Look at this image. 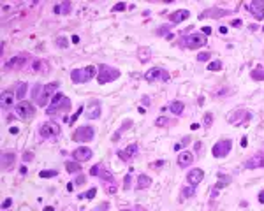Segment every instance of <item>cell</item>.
I'll return each mask as SVG.
<instances>
[{
    "mask_svg": "<svg viewBox=\"0 0 264 211\" xmlns=\"http://www.w3.org/2000/svg\"><path fill=\"white\" fill-rule=\"evenodd\" d=\"M70 99L62 95V93H55V97L51 99V102H49V108L46 109V113L49 116H56L60 113H69L70 111Z\"/></svg>",
    "mask_w": 264,
    "mask_h": 211,
    "instance_id": "cell-1",
    "label": "cell"
},
{
    "mask_svg": "<svg viewBox=\"0 0 264 211\" xmlns=\"http://www.w3.org/2000/svg\"><path fill=\"white\" fill-rule=\"evenodd\" d=\"M95 74H97V67L95 65H88L85 69H74L70 72V79L76 85H81V83H88L92 77H95Z\"/></svg>",
    "mask_w": 264,
    "mask_h": 211,
    "instance_id": "cell-2",
    "label": "cell"
},
{
    "mask_svg": "<svg viewBox=\"0 0 264 211\" xmlns=\"http://www.w3.org/2000/svg\"><path fill=\"white\" fill-rule=\"evenodd\" d=\"M120 77V70L114 69V67H109V65L102 64L97 67V81L99 85H106V83H111L114 79Z\"/></svg>",
    "mask_w": 264,
    "mask_h": 211,
    "instance_id": "cell-3",
    "label": "cell"
},
{
    "mask_svg": "<svg viewBox=\"0 0 264 211\" xmlns=\"http://www.w3.org/2000/svg\"><path fill=\"white\" fill-rule=\"evenodd\" d=\"M56 88H58V83H56V81L44 85L43 92H41V95H39V99L35 100L39 108H44V106H48V104L51 102V99L55 97V90H56Z\"/></svg>",
    "mask_w": 264,
    "mask_h": 211,
    "instance_id": "cell-4",
    "label": "cell"
},
{
    "mask_svg": "<svg viewBox=\"0 0 264 211\" xmlns=\"http://www.w3.org/2000/svg\"><path fill=\"white\" fill-rule=\"evenodd\" d=\"M95 137V129H93L92 125H81L76 129V132L72 134V139L76 143H88V141H92Z\"/></svg>",
    "mask_w": 264,
    "mask_h": 211,
    "instance_id": "cell-5",
    "label": "cell"
},
{
    "mask_svg": "<svg viewBox=\"0 0 264 211\" xmlns=\"http://www.w3.org/2000/svg\"><path fill=\"white\" fill-rule=\"evenodd\" d=\"M169 72L166 69H162V67H151L150 70H146L145 74V79L148 83H155V81H169Z\"/></svg>",
    "mask_w": 264,
    "mask_h": 211,
    "instance_id": "cell-6",
    "label": "cell"
},
{
    "mask_svg": "<svg viewBox=\"0 0 264 211\" xmlns=\"http://www.w3.org/2000/svg\"><path fill=\"white\" fill-rule=\"evenodd\" d=\"M14 113H16L18 118L30 120V118H34V114H35V108H34L32 102L23 100V102H18V106L14 108Z\"/></svg>",
    "mask_w": 264,
    "mask_h": 211,
    "instance_id": "cell-7",
    "label": "cell"
},
{
    "mask_svg": "<svg viewBox=\"0 0 264 211\" xmlns=\"http://www.w3.org/2000/svg\"><path fill=\"white\" fill-rule=\"evenodd\" d=\"M231 148H232L231 139H220L218 143L213 144V148H211V155H213L215 158H224V157L229 155Z\"/></svg>",
    "mask_w": 264,
    "mask_h": 211,
    "instance_id": "cell-8",
    "label": "cell"
},
{
    "mask_svg": "<svg viewBox=\"0 0 264 211\" xmlns=\"http://www.w3.org/2000/svg\"><path fill=\"white\" fill-rule=\"evenodd\" d=\"M183 46L189 49H199L206 46V37L203 33H190V35L183 37Z\"/></svg>",
    "mask_w": 264,
    "mask_h": 211,
    "instance_id": "cell-9",
    "label": "cell"
},
{
    "mask_svg": "<svg viewBox=\"0 0 264 211\" xmlns=\"http://www.w3.org/2000/svg\"><path fill=\"white\" fill-rule=\"evenodd\" d=\"M248 120H252V113L250 111H245V109H238V111H231L227 114V121L232 125H241Z\"/></svg>",
    "mask_w": 264,
    "mask_h": 211,
    "instance_id": "cell-10",
    "label": "cell"
},
{
    "mask_svg": "<svg viewBox=\"0 0 264 211\" xmlns=\"http://www.w3.org/2000/svg\"><path fill=\"white\" fill-rule=\"evenodd\" d=\"M60 134V127L55 121H44L41 127H39V135L43 139H48V137H56Z\"/></svg>",
    "mask_w": 264,
    "mask_h": 211,
    "instance_id": "cell-11",
    "label": "cell"
},
{
    "mask_svg": "<svg viewBox=\"0 0 264 211\" xmlns=\"http://www.w3.org/2000/svg\"><path fill=\"white\" fill-rule=\"evenodd\" d=\"M28 62V55L27 53H20L16 56H12L6 65H4V69L6 70H20L25 67V64Z\"/></svg>",
    "mask_w": 264,
    "mask_h": 211,
    "instance_id": "cell-12",
    "label": "cell"
},
{
    "mask_svg": "<svg viewBox=\"0 0 264 211\" xmlns=\"http://www.w3.org/2000/svg\"><path fill=\"white\" fill-rule=\"evenodd\" d=\"M93 155V152L90 150L88 146H79V148H76L74 152H72V157H74L76 162H86V160H90Z\"/></svg>",
    "mask_w": 264,
    "mask_h": 211,
    "instance_id": "cell-13",
    "label": "cell"
},
{
    "mask_svg": "<svg viewBox=\"0 0 264 211\" xmlns=\"http://www.w3.org/2000/svg\"><path fill=\"white\" fill-rule=\"evenodd\" d=\"M247 7H248V11L253 14L255 20H264V0H253Z\"/></svg>",
    "mask_w": 264,
    "mask_h": 211,
    "instance_id": "cell-14",
    "label": "cell"
},
{
    "mask_svg": "<svg viewBox=\"0 0 264 211\" xmlns=\"http://www.w3.org/2000/svg\"><path fill=\"white\" fill-rule=\"evenodd\" d=\"M137 152H139V146H137V144H129L125 150H120L118 157L122 158L123 162H130V160H134V157L137 155Z\"/></svg>",
    "mask_w": 264,
    "mask_h": 211,
    "instance_id": "cell-15",
    "label": "cell"
},
{
    "mask_svg": "<svg viewBox=\"0 0 264 211\" xmlns=\"http://www.w3.org/2000/svg\"><path fill=\"white\" fill-rule=\"evenodd\" d=\"M245 169H259L264 167V153H255L252 155V158H248L247 162L243 164Z\"/></svg>",
    "mask_w": 264,
    "mask_h": 211,
    "instance_id": "cell-16",
    "label": "cell"
},
{
    "mask_svg": "<svg viewBox=\"0 0 264 211\" xmlns=\"http://www.w3.org/2000/svg\"><path fill=\"white\" fill-rule=\"evenodd\" d=\"M203 178H204V171H203V169H192V171H189V174H187V183H189L190 187H197V185L203 181Z\"/></svg>",
    "mask_w": 264,
    "mask_h": 211,
    "instance_id": "cell-17",
    "label": "cell"
},
{
    "mask_svg": "<svg viewBox=\"0 0 264 211\" xmlns=\"http://www.w3.org/2000/svg\"><path fill=\"white\" fill-rule=\"evenodd\" d=\"M88 120H97L101 118V102L99 100H90L88 102V111L85 113Z\"/></svg>",
    "mask_w": 264,
    "mask_h": 211,
    "instance_id": "cell-18",
    "label": "cell"
},
{
    "mask_svg": "<svg viewBox=\"0 0 264 211\" xmlns=\"http://www.w3.org/2000/svg\"><path fill=\"white\" fill-rule=\"evenodd\" d=\"M14 162H16V155H14V153H4V155H2V169H4V171H12V169H14Z\"/></svg>",
    "mask_w": 264,
    "mask_h": 211,
    "instance_id": "cell-19",
    "label": "cell"
},
{
    "mask_svg": "<svg viewBox=\"0 0 264 211\" xmlns=\"http://www.w3.org/2000/svg\"><path fill=\"white\" fill-rule=\"evenodd\" d=\"M178 165L180 167H189L190 164L194 162V153L192 152H180V155H178Z\"/></svg>",
    "mask_w": 264,
    "mask_h": 211,
    "instance_id": "cell-20",
    "label": "cell"
},
{
    "mask_svg": "<svg viewBox=\"0 0 264 211\" xmlns=\"http://www.w3.org/2000/svg\"><path fill=\"white\" fill-rule=\"evenodd\" d=\"M16 100V95L11 92V90H4L2 95H0V102H2V108H12V104Z\"/></svg>",
    "mask_w": 264,
    "mask_h": 211,
    "instance_id": "cell-21",
    "label": "cell"
},
{
    "mask_svg": "<svg viewBox=\"0 0 264 211\" xmlns=\"http://www.w3.org/2000/svg\"><path fill=\"white\" fill-rule=\"evenodd\" d=\"M226 14H229V11L218 9V7H211V9H206L203 14H199V18H220V16H226Z\"/></svg>",
    "mask_w": 264,
    "mask_h": 211,
    "instance_id": "cell-22",
    "label": "cell"
},
{
    "mask_svg": "<svg viewBox=\"0 0 264 211\" xmlns=\"http://www.w3.org/2000/svg\"><path fill=\"white\" fill-rule=\"evenodd\" d=\"M189 16H190V12L187 11V9H180V11L171 12V14H169V20H171V23H181Z\"/></svg>",
    "mask_w": 264,
    "mask_h": 211,
    "instance_id": "cell-23",
    "label": "cell"
},
{
    "mask_svg": "<svg viewBox=\"0 0 264 211\" xmlns=\"http://www.w3.org/2000/svg\"><path fill=\"white\" fill-rule=\"evenodd\" d=\"M151 178L148 176V174H139L137 176V183H136V188L137 190H145V188H148V187H151Z\"/></svg>",
    "mask_w": 264,
    "mask_h": 211,
    "instance_id": "cell-24",
    "label": "cell"
},
{
    "mask_svg": "<svg viewBox=\"0 0 264 211\" xmlns=\"http://www.w3.org/2000/svg\"><path fill=\"white\" fill-rule=\"evenodd\" d=\"M169 111H171L172 114L180 116V114H183V111H185V104L181 102V100H172V102L169 104Z\"/></svg>",
    "mask_w": 264,
    "mask_h": 211,
    "instance_id": "cell-25",
    "label": "cell"
},
{
    "mask_svg": "<svg viewBox=\"0 0 264 211\" xmlns=\"http://www.w3.org/2000/svg\"><path fill=\"white\" fill-rule=\"evenodd\" d=\"M27 92H28V85L25 81H21V83H18L16 85V99L20 100V102H23V99H25V95H27Z\"/></svg>",
    "mask_w": 264,
    "mask_h": 211,
    "instance_id": "cell-26",
    "label": "cell"
},
{
    "mask_svg": "<svg viewBox=\"0 0 264 211\" xmlns=\"http://www.w3.org/2000/svg\"><path fill=\"white\" fill-rule=\"evenodd\" d=\"M70 9H72V4H70V2H62V4L53 7V12L55 14H69Z\"/></svg>",
    "mask_w": 264,
    "mask_h": 211,
    "instance_id": "cell-27",
    "label": "cell"
},
{
    "mask_svg": "<svg viewBox=\"0 0 264 211\" xmlns=\"http://www.w3.org/2000/svg\"><path fill=\"white\" fill-rule=\"evenodd\" d=\"M231 176H227V174H218V181L215 185V190H220V188H226L227 185L231 183Z\"/></svg>",
    "mask_w": 264,
    "mask_h": 211,
    "instance_id": "cell-28",
    "label": "cell"
},
{
    "mask_svg": "<svg viewBox=\"0 0 264 211\" xmlns=\"http://www.w3.org/2000/svg\"><path fill=\"white\" fill-rule=\"evenodd\" d=\"M137 56H139V60L143 64H146L151 56V49L150 48H137Z\"/></svg>",
    "mask_w": 264,
    "mask_h": 211,
    "instance_id": "cell-29",
    "label": "cell"
},
{
    "mask_svg": "<svg viewBox=\"0 0 264 211\" xmlns=\"http://www.w3.org/2000/svg\"><path fill=\"white\" fill-rule=\"evenodd\" d=\"M65 169H67V173H79L81 164L76 160H69V162H65Z\"/></svg>",
    "mask_w": 264,
    "mask_h": 211,
    "instance_id": "cell-30",
    "label": "cell"
},
{
    "mask_svg": "<svg viewBox=\"0 0 264 211\" xmlns=\"http://www.w3.org/2000/svg\"><path fill=\"white\" fill-rule=\"evenodd\" d=\"M250 76H252V79H255V81H261V79H264V69L262 67H257L255 70L250 72Z\"/></svg>",
    "mask_w": 264,
    "mask_h": 211,
    "instance_id": "cell-31",
    "label": "cell"
},
{
    "mask_svg": "<svg viewBox=\"0 0 264 211\" xmlns=\"http://www.w3.org/2000/svg\"><path fill=\"white\" fill-rule=\"evenodd\" d=\"M180 194H181V197H183V199H187V197H192V195L195 194V187H183V188L180 190Z\"/></svg>",
    "mask_w": 264,
    "mask_h": 211,
    "instance_id": "cell-32",
    "label": "cell"
},
{
    "mask_svg": "<svg viewBox=\"0 0 264 211\" xmlns=\"http://www.w3.org/2000/svg\"><path fill=\"white\" fill-rule=\"evenodd\" d=\"M99 178H101V179H104V181H109V183H114L113 174L109 173L108 169H102V171H101V174H99Z\"/></svg>",
    "mask_w": 264,
    "mask_h": 211,
    "instance_id": "cell-33",
    "label": "cell"
},
{
    "mask_svg": "<svg viewBox=\"0 0 264 211\" xmlns=\"http://www.w3.org/2000/svg\"><path fill=\"white\" fill-rule=\"evenodd\" d=\"M55 176H58V171H55V169H46V171L39 173V178H55Z\"/></svg>",
    "mask_w": 264,
    "mask_h": 211,
    "instance_id": "cell-34",
    "label": "cell"
},
{
    "mask_svg": "<svg viewBox=\"0 0 264 211\" xmlns=\"http://www.w3.org/2000/svg\"><path fill=\"white\" fill-rule=\"evenodd\" d=\"M95 195H97V188L93 187V188H90L88 192H85V194H79L78 197H79V199H93Z\"/></svg>",
    "mask_w": 264,
    "mask_h": 211,
    "instance_id": "cell-35",
    "label": "cell"
},
{
    "mask_svg": "<svg viewBox=\"0 0 264 211\" xmlns=\"http://www.w3.org/2000/svg\"><path fill=\"white\" fill-rule=\"evenodd\" d=\"M189 143H190V137H183L180 143H176V144H174V152H181V150H183V148L187 146Z\"/></svg>",
    "mask_w": 264,
    "mask_h": 211,
    "instance_id": "cell-36",
    "label": "cell"
},
{
    "mask_svg": "<svg viewBox=\"0 0 264 211\" xmlns=\"http://www.w3.org/2000/svg\"><path fill=\"white\" fill-rule=\"evenodd\" d=\"M222 69V62L220 60H213V62H210L208 64V70H213V72H217V70Z\"/></svg>",
    "mask_w": 264,
    "mask_h": 211,
    "instance_id": "cell-37",
    "label": "cell"
},
{
    "mask_svg": "<svg viewBox=\"0 0 264 211\" xmlns=\"http://www.w3.org/2000/svg\"><path fill=\"white\" fill-rule=\"evenodd\" d=\"M81 113H85V106H83V104H81L79 108H78V111L74 113V116H72V118L69 120V123H70V125H74V123H76V120H78V118L81 116Z\"/></svg>",
    "mask_w": 264,
    "mask_h": 211,
    "instance_id": "cell-38",
    "label": "cell"
},
{
    "mask_svg": "<svg viewBox=\"0 0 264 211\" xmlns=\"http://www.w3.org/2000/svg\"><path fill=\"white\" fill-rule=\"evenodd\" d=\"M203 123H204V127H211L213 125V113H206L204 118H203Z\"/></svg>",
    "mask_w": 264,
    "mask_h": 211,
    "instance_id": "cell-39",
    "label": "cell"
},
{
    "mask_svg": "<svg viewBox=\"0 0 264 211\" xmlns=\"http://www.w3.org/2000/svg\"><path fill=\"white\" fill-rule=\"evenodd\" d=\"M101 171H102V165H101V164H95V165L90 169V176H99Z\"/></svg>",
    "mask_w": 264,
    "mask_h": 211,
    "instance_id": "cell-40",
    "label": "cell"
},
{
    "mask_svg": "<svg viewBox=\"0 0 264 211\" xmlns=\"http://www.w3.org/2000/svg\"><path fill=\"white\" fill-rule=\"evenodd\" d=\"M56 46H58V48H67V46H69V41L65 37H58L56 39Z\"/></svg>",
    "mask_w": 264,
    "mask_h": 211,
    "instance_id": "cell-41",
    "label": "cell"
},
{
    "mask_svg": "<svg viewBox=\"0 0 264 211\" xmlns=\"http://www.w3.org/2000/svg\"><path fill=\"white\" fill-rule=\"evenodd\" d=\"M164 125H167V118H166V116H160V118L155 120V127H164Z\"/></svg>",
    "mask_w": 264,
    "mask_h": 211,
    "instance_id": "cell-42",
    "label": "cell"
},
{
    "mask_svg": "<svg viewBox=\"0 0 264 211\" xmlns=\"http://www.w3.org/2000/svg\"><path fill=\"white\" fill-rule=\"evenodd\" d=\"M208 60H210V53H199L197 55V62H208Z\"/></svg>",
    "mask_w": 264,
    "mask_h": 211,
    "instance_id": "cell-43",
    "label": "cell"
},
{
    "mask_svg": "<svg viewBox=\"0 0 264 211\" xmlns=\"http://www.w3.org/2000/svg\"><path fill=\"white\" fill-rule=\"evenodd\" d=\"M130 179H132V173H129L127 176H125V183H123V188H125V190L130 188Z\"/></svg>",
    "mask_w": 264,
    "mask_h": 211,
    "instance_id": "cell-44",
    "label": "cell"
},
{
    "mask_svg": "<svg viewBox=\"0 0 264 211\" xmlns=\"http://www.w3.org/2000/svg\"><path fill=\"white\" fill-rule=\"evenodd\" d=\"M30 160H34V153L32 152H25L23 153V162H30Z\"/></svg>",
    "mask_w": 264,
    "mask_h": 211,
    "instance_id": "cell-45",
    "label": "cell"
},
{
    "mask_svg": "<svg viewBox=\"0 0 264 211\" xmlns=\"http://www.w3.org/2000/svg\"><path fill=\"white\" fill-rule=\"evenodd\" d=\"M116 190H118V187H116L114 183H111V185H108V187H106V194H114Z\"/></svg>",
    "mask_w": 264,
    "mask_h": 211,
    "instance_id": "cell-46",
    "label": "cell"
},
{
    "mask_svg": "<svg viewBox=\"0 0 264 211\" xmlns=\"http://www.w3.org/2000/svg\"><path fill=\"white\" fill-rule=\"evenodd\" d=\"M11 206H12V199H11V197H7V199L4 200V202H2V209L6 211L7 208H11Z\"/></svg>",
    "mask_w": 264,
    "mask_h": 211,
    "instance_id": "cell-47",
    "label": "cell"
},
{
    "mask_svg": "<svg viewBox=\"0 0 264 211\" xmlns=\"http://www.w3.org/2000/svg\"><path fill=\"white\" fill-rule=\"evenodd\" d=\"M125 9H127V6H125V4H122V2H120V4H116V6L113 7V12H118V11H125Z\"/></svg>",
    "mask_w": 264,
    "mask_h": 211,
    "instance_id": "cell-48",
    "label": "cell"
},
{
    "mask_svg": "<svg viewBox=\"0 0 264 211\" xmlns=\"http://www.w3.org/2000/svg\"><path fill=\"white\" fill-rule=\"evenodd\" d=\"M85 181H86V178L83 176V174H79V176L76 178V181H74V183H76V185H79V187H81V185L85 183Z\"/></svg>",
    "mask_w": 264,
    "mask_h": 211,
    "instance_id": "cell-49",
    "label": "cell"
},
{
    "mask_svg": "<svg viewBox=\"0 0 264 211\" xmlns=\"http://www.w3.org/2000/svg\"><path fill=\"white\" fill-rule=\"evenodd\" d=\"M164 165H166V162H164V160H159V162L150 164V167H164Z\"/></svg>",
    "mask_w": 264,
    "mask_h": 211,
    "instance_id": "cell-50",
    "label": "cell"
},
{
    "mask_svg": "<svg viewBox=\"0 0 264 211\" xmlns=\"http://www.w3.org/2000/svg\"><path fill=\"white\" fill-rule=\"evenodd\" d=\"M201 33H203V35H210V33H211V27H203V28H201Z\"/></svg>",
    "mask_w": 264,
    "mask_h": 211,
    "instance_id": "cell-51",
    "label": "cell"
},
{
    "mask_svg": "<svg viewBox=\"0 0 264 211\" xmlns=\"http://www.w3.org/2000/svg\"><path fill=\"white\" fill-rule=\"evenodd\" d=\"M141 102H143V106H150V97H148V95H143V97H141Z\"/></svg>",
    "mask_w": 264,
    "mask_h": 211,
    "instance_id": "cell-52",
    "label": "cell"
},
{
    "mask_svg": "<svg viewBox=\"0 0 264 211\" xmlns=\"http://www.w3.org/2000/svg\"><path fill=\"white\" fill-rule=\"evenodd\" d=\"M39 69H41V62H39V60H35V62L32 64V70L35 72V70H39Z\"/></svg>",
    "mask_w": 264,
    "mask_h": 211,
    "instance_id": "cell-53",
    "label": "cell"
},
{
    "mask_svg": "<svg viewBox=\"0 0 264 211\" xmlns=\"http://www.w3.org/2000/svg\"><path fill=\"white\" fill-rule=\"evenodd\" d=\"M231 25H232V27H241V25H243V21H241V20H232V23H231Z\"/></svg>",
    "mask_w": 264,
    "mask_h": 211,
    "instance_id": "cell-54",
    "label": "cell"
},
{
    "mask_svg": "<svg viewBox=\"0 0 264 211\" xmlns=\"http://www.w3.org/2000/svg\"><path fill=\"white\" fill-rule=\"evenodd\" d=\"M259 202H261V204H264V190H261V192H259Z\"/></svg>",
    "mask_w": 264,
    "mask_h": 211,
    "instance_id": "cell-55",
    "label": "cell"
},
{
    "mask_svg": "<svg viewBox=\"0 0 264 211\" xmlns=\"http://www.w3.org/2000/svg\"><path fill=\"white\" fill-rule=\"evenodd\" d=\"M20 173H21V174H27V173H28V169H27V165H25V164L20 167Z\"/></svg>",
    "mask_w": 264,
    "mask_h": 211,
    "instance_id": "cell-56",
    "label": "cell"
},
{
    "mask_svg": "<svg viewBox=\"0 0 264 211\" xmlns=\"http://www.w3.org/2000/svg\"><path fill=\"white\" fill-rule=\"evenodd\" d=\"M70 41H72L74 44H78V42H79V35H72V37H70Z\"/></svg>",
    "mask_w": 264,
    "mask_h": 211,
    "instance_id": "cell-57",
    "label": "cell"
},
{
    "mask_svg": "<svg viewBox=\"0 0 264 211\" xmlns=\"http://www.w3.org/2000/svg\"><path fill=\"white\" fill-rule=\"evenodd\" d=\"M247 144H248V139H247V137H243V139H241V146L247 148Z\"/></svg>",
    "mask_w": 264,
    "mask_h": 211,
    "instance_id": "cell-58",
    "label": "cell"
},
{
    "mask_svg": "<svg viewBox=\"0 0 264 211\" xmlns=\"http://www.w3.org/2000/svg\"><path fill=\"white\" fill-rule=\"evenodd\" d=\"M9 132H11V134H18V132H20V130H18L16 127H11V129H9Z\"/></svg>",
    "mask_w": 264,
    "mask_h": 211,
    "instance_id": "cell-59",
    "label": "cell"
},
{
    "mask_svg": "<svg viewBox=\"0 0 264 211\" xmlns=\"http://www.w3.org/2000/svg\"><path fill=\"white\" fill-rule=\"evenodd\" d=\"M218 32H220V33H227V27H220V28H218Z\"/></svg>",
    "mask_w": 264,
    "mask_h": 211,
    "instance_id": "cell-60",
    "label": "cell"
},
{
    "mask_svg": "<svg viewBox=\"0 0 264 211\" xmlns=\"http://www.w3.org/2000/svg\"><path fill=\"white\" fill-rule=\"evenodd\" d=\"M190 129H192V130H197V129H199V123H192V125H190Z\"/></svg>",
    "mask_w": 264,
    "mask_h": 211,
    "instance_id": "cell-61",
    "label": "cell"
},
{
    "mask_svg": "<svg viewBox=\"0 0 264 211\" xmlns=\"http://www.w3.org/2000/svg\"><path fill=\"white\" fill-rule=\"evenodd\" d=\"M44 211H55V208H53V206H46V208H44Z\"/></svg>",
    "mask_w": 264,
    "mask_h": 211,
    "instance_id": "cell-62",
    "label": "cell"
},
{
    "mask_svg": "<svg viewBox=\"0 0 264 211\" xmlns=\"http://www.w3.org/2000/svg\"><path fill=\"white\" fill-rule=\"evenodd\" d=\"M122 211H136V209H122Z\"/></svg>",
    "mask_w": 264,
    "mask_h": 211,
    "instance_id": "cell-63",
    "label": "cell"
},
{
    "mask_svg": "<svg viewBox=\"0 0 264 211\" xmlns=\"http://www.w3.org/2000/svg\"><path fill=\"white\" fill-rule=\"evenodd\" d=\"M262 30H264V28H262Z\"/></svg>",
    "mask_w": 264,
    "mask_h": 211,
    "instance_id": "cell-64",
    "label": "cell"
}]
</instances>
